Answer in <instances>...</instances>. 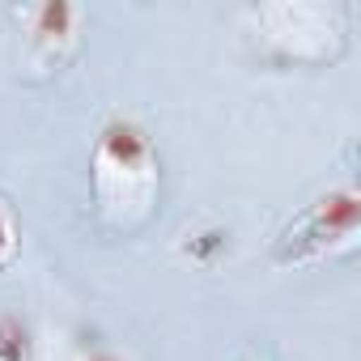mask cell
Wrapping results in <instances>:
<instances>
[{
	"instance_id": "6da1fadb",
	"label": "cell",
	"mask_w": 361,
	"mask_h": 361,
	"mask_svg": "<svg viewBox=\"0 0 361 361\" xmlns=\"http://www.w3.org/2000/svg\"><path fill=\"white\" fill-rule=\"evenodd\" d=\"M94 188H98L102 213L115 226L132 230L149 217L153 196H157V161L136 119L115 115L102 123L98 149H94Z\"/></svg>"
},
{
	"instance_id": "7a4b0ae2",
	"label": "cell",
	"mask_w": 361,
	"mask_h": 361,
	"mask_svg": "<svg viewBox=\"0 0 361 361\" xmlns=\"http://www.w3.org/2000/svg\"><path fill=\"white\" fill-rule=\"evenodd\" d=\"M361 226V200L353 188H336L327 196H319L314 204H306L276 238L272 259L276 264H306L331 247H344Z\"/></svg>"
},
{
	"instance_id": "3957f363",
	"label": "cell",
	"mask_w": 361,
	"mask_h": 361,
	"mask_svg": "<svg viewBox=\"0 0 361 361\" xmlns=\"http://www.w3.org/2000/svg\"><path fill=\"white\" fill-rule=\"evenodd\" d=\"M35 35L30 43L43 51V60H56L64 43H73V22H77V9L64 5V0H47V5H39L35 13Z\"/></svg>"
},
{
	"instance_id": "277c9868",
	"label": "cell",
	"mask_w": 361,
	"mask_h": 361,
	"mask_svg": "<svg viewBox=\"0 0 361 361\" xmlns=\"http://www.w3.org/2000/svg\"><path fill=\"white\" fill-rule=\"evenodd\" d=\"M30 327L18 314H0V361H30Z\"/></svg>"
},
{
	"instance_id": "5b68a950",
	"label": "cell",
	"mask_w": 361,
	"mask_h": 361,
	"mask_svg": "<svg viewBox=\"0 0 361 361\" xmlns=\"http://www.w3.org/2000/svg\"><path fill=\"white\" fill-rule=\"evenodd\" d=\"M221 247H226V234H221V230H209V234H196V243H188V255H196V259H213Z\"/></svg>"
},
{
	"instance_id": "8992f818",
	"label": "cell",
	"mask_w": 361,
	"mask_h": 361,
	"mask_svg": "<svg viewBox=\"0 0 361 361\" xmlns=\"http://www.w3.org/2000/svg\"><path fill=\"white\" fill-rule=\"evenodd\" d=\"M18 255V230H13V217L0 209V268Z\"/></svg>"
},
{
	"instance_id": "52a82bcc",
	"label": "cell",
	"mask_w": 361,
	"mask_h": 361,
	"mask_svg": "<svg viewBox=\"0 0 361 361\" xmlns=\"http://www.w3.org/2000/svg\"><path fill=\"white\" fill-rule=\"evenodd\" d=\"M85 361H123L119 353H111V348H90L85 353Z\"/></svg>"
}]
</instances>
